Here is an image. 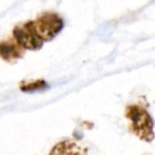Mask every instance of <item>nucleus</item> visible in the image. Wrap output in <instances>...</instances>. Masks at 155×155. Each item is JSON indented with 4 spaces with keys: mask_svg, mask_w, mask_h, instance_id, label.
Instances as JSON below:
<instances>
[{
    "mask_svg": "<svg viewBox=\"0 0 155 155\" xmlns=\"http://www.w3.org/2000/svg\"><path fill=\"white\" fill-rule=\"evenodd\" d=\"M125 117L134 135L146 142H151L154 139V122L146 108L138 104L129 105L125 108Z\"/></svg>",
    "mask_w": 155,
    "mask_h": 155,
    "instance_id": "obj_1",
    "label": "nucleus"
},
{
    "mask_svg": "<svg viewBox=\"0 0 155 155\" xmlns=\"http://www.w3.org/2000/svg\"><path fill=\"white\" fill-rule=\"evenodd\" d=\"M34 27L44 41L53 39L64 27V21L58 14L46 12L34 20Z\"/></svg>",
    "mask_w": 155,
    "mask_h": 155,
    "instance_id": "obj_2",
    "label": "nucleus"
},
{
    "mask_svg": "<svg viewBox=\"0 0 155 155\" xmlns=\"http://www.w3.org/2000/svg\"><path fill=\"white\" fill-rule=\"evenodd\" d=\"M13 37L25 50H39L45 43L36 32L34 20L16 26L13 30Z\"/></svg>",
    "mask_w": 155,
    "mask_h": 155,
    "instance_id": "obj_3",
    "label": "nucleus"
},
{
    "mask_svg": "<svg viewBox=\"0 0 155 155\" xmlns=\"http://www.w3.org/2000/svg\"><path fill=\"white\" fill-rule=\"evenodd\" d=\"M49 155H88L85 144L73 139H64L51 149Z\"/></svg>",
    "mask_w": 155,
    "mask_h": 155,
    "instance_id": "obj_4",
    "label": "nucleus"
},
{
    "mask_svg": "<svg viewBox=\"0 0 155 155\" xmlns=\"http://www.w3.org/2000/svg\"><path fill=\"white\" fill-rule=\"evenodd\" d=\"M25 49L15 39H5L0 44V55L5 62H15L22 58Z\"/></svg>",
    "mask_w": 155,
    "mask_h": 155,
    "instance_id": "obj_5",
    "label": "nucleus"
},
{
    "mask_svg": "<svg viewBox=\"0 0 155 155\" xmlns=\"http://www.w3.org/2000/svg\"><path fill=\"white\" fill-rule=\"evenodd\" d=\"M46 86H47V84L44 81L36 80L35 82H29V83H25V84H20V89L22 91H34L41 88H45Z\"/></svg>",
    "mask_w": 155,
    "mask_h": 155,
    "instance_id": "obj_6",
    "label": "nucleus"
}]
</instances>
